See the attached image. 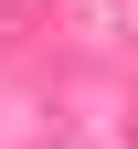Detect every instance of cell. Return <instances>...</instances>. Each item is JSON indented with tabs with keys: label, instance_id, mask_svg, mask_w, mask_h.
<instances>
[]
</instances>
